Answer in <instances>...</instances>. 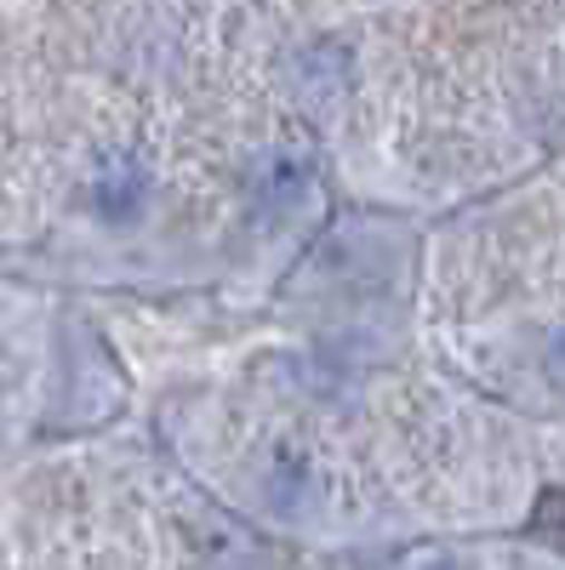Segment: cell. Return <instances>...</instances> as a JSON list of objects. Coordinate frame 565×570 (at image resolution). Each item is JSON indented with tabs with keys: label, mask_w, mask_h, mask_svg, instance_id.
Segmentation results:
<instances>
[{
	"label": "cell",
	"mask_w": 565,
	"mask_h": 570,
	"mask_svg": "<svg viewBox=\"0 0 565 570\" xmlns=\"http://www.w3.org/2000/svg\"><path fill=\"white\" fill-rule=\"evenodd\" d=\"M263 497H269L274 513H303L309 497H314V468L298 451H274L269 473H263Z\"/></svg>",
	"instance_id": "cell-2"
},
{
	"label": "cell",
	"mask_w": 565,
	"mask_h": 570,
	"mask_svg": "<svg viewBox=\"0 0 565 570\" xmlns=\"http://www.w3.org/2000/svg\"><path fill=\"white\" fill-rule=\"evenodd\" d=\"M144 195H149V177H144V166H137L131 155H104L98 160V177H91V206H98L109 223H126L137 206H144Z\"/></svg>",
	"instance_id": "cell-1"
},
{
	"label": "cell",
	"mask_w": 565,
	"mask_h": 570,
	"mask_svg": "<svg viewBox=\"0 0 565 570\" xmlns=\"http://www.w3.org/2000/svg\"><path fill=\"white\" fill-rule=\"evenodd\" d=\"M309 183H314V177H309V160H303V155H269L252 188H257V200H263L269 212H292V206L309 195Z\"/></svg>",
	"instance_id": "cell-3"
}]
</instances>
